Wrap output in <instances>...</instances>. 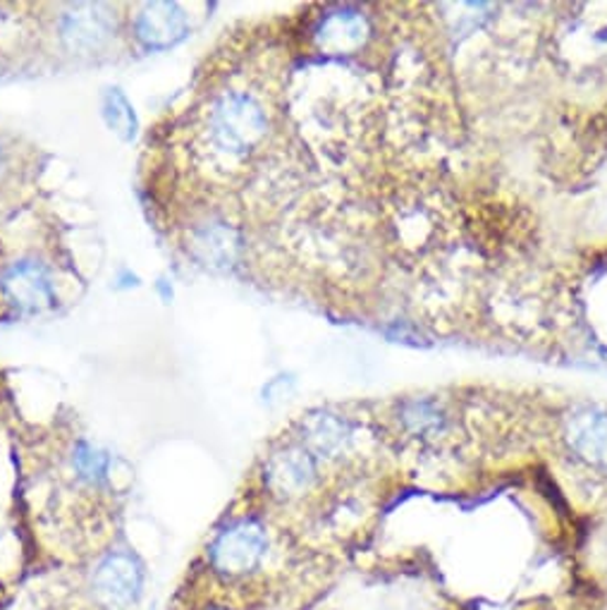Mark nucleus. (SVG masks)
<instances>
[{"label": "nucleus", "mask_w": 607, "mask_h": 610, "mask_svg": "<svg viewBox=\"0 0 607 610\" xmlns=\"http://www.w3.org/2000/svg\"><path fill=\"white\" fill-rule=\"evenodd\" d=\"M147 587V567L132 550H108L94 565L89 591L101 610H132Z\"/></svg>", "instance_id": "2"}, {"label": "nucleus", "mask_w": 607, "mask_h": 610, "mask_svg": "<svg viewBox=\"0 0 607 610\" xmlns=\"http://www.w3.org/2000/svg\"><path fill=\"white\" fill-rule=\"evenodd\" d=\"M10 300L24 311H41L53 304V288L46 271L36 264L12 266L3 278Z\"/></svg>", "instance_id": "7"}, {"label": "nucleus", "mask_w": 607, "mask_h": 610, "mask_svg": "<svg viewBox=\"0 0 607 610\" xmlns=\"http://www.w3.org/2000/svg\"><path fill=\"white\" fill-rule=\"evenodd\" d=\"M321 46H326L333 53H347L357 49L364 39V22L357 15H349V12H340V15H333L321 26Z\"/></svg>", "instance_id": "10"}, {"label": "nucleus", "mask_w": 607, "mask_h": 610, "mask_svg": "<svg viewBox=\"0 0 607 610\" xmlns=\"http://www.w3.org/2000/svg\"><path fill=\"white\" fill-rule=\"evenodd\" d=\"M110 32L112 22L101 6H77L63 18V39L69 49H98Z\"/></svg>", "instance_id": "8"}, {"label": "nucleus", "mask_w": 607, "mask_h": 610, "mask_svg": "<svg viewBox=\"0 0 607 610\" xmlns=\"http://www.w3.org/2000/svg\"><path fill=\"white\" fill-rule=\"evenodd\" d=\"M316 479V462L308 450L290 448L271 458L265 467V484L280 499H294L312 489Z\"/></svg>", "instance_id": "4"}, {"label": "nucleus", "mask_w": 607, "mask_h": 610, "mask_svg": "<svg viewBox=\"0 0 607 610\" xmlns=\"http://www.w3.org/2000/svg\"><path fill=\"white\" fill-rule=\"evenodd\" d=\"M268 553V536L259 522L237 520L216 534L208 546V563L225 579L259 570Z\"/></svg>", "instance_id": "3"}, {"label": "nucleus", "mask_w": 607, "mask_h": 610, "mask_svg": "<svg viewBox=\"0 0 607 610\" xmlns=\"http://www.w3.org/2000/svg\"><path fill=\"white\" fill-rule=\"evenodd\" d=\"M104 116H106V122L112 132H116L120 139L130 141L137 132V118H134V110L130 106V101L118 92V89H110L104 98Z\"/></svg>", "instance_id": "12"}, {"label": "nucleus", "mask_w": 607, "mask_h": 610, "mask_svg": "<svg viewBox=\"0 0 607 610\" xmlns=\"http://www.w3.org/2000/svg\"><path fill=\"white\" fill-rule=\"evenodd\" d=\"M134 30L149 49H167L185 39L187 15L175 3H149L139 10Z\"/></svg>", "instance_id": "5"}, {"label": "nucleus", "mask_w": 607, "mask_h": 610, "mask_svg": "<svg viewBox=\"0 0 607 610\" xmlns=\"http://www.w3.org/2000/svg\"><path fill=\"white\" fill-rule=\"evenodd\" d=\"M73 467L77 477L89 486H101L108 479L110 470V460L104 450H98L89 443H77L75 456H73Z\"/></svg>", "instance_id": "11"}, {"label": "nucleus", "mask_w": 607, "mask_h": 610, "mask_svg": "<svg viewBox=\"0 0 607 610\" xmlns=\"http://www.w3.org/2000/svg\"><path fill=\"white\" fill-rule=\"evenodd\" d=\"M570 448L590 467L607 470V415L598 409H582L570 419Z\"/></svg>", "instance_id": "6"}, {"label": "nucleus", "mask_w": 607, "mask_h": 610, "mask_svg": "<svg viewBox=\"0 0 607 610\" xmlns=\"http://www.w3.org/2000/svg\"><path fill=\"white\" fill-rule=\"evenodd\" d=\"M192 249L196 254V259L204 261L206 266L225 268L235 261L239 239L237 233L225 223H210L204 225L202 231H196L192 239Z\"/></svg>", "instance_id": "9"}, {"label": "nucleus", "mask_w": 607, "mask_h": 610, "mask_svg": "<svg viewBox=\"0 0 607 610\" xmlns=\"http://www.w3.org/2000/svg\"><path fill=\"white\" fill-rule=\"evenodd\" d=\"M265 135V113L251 94L225 92L208 110V145L223 156H247Z\"/></svg>", "instance_id": "1"}]
</instances>
